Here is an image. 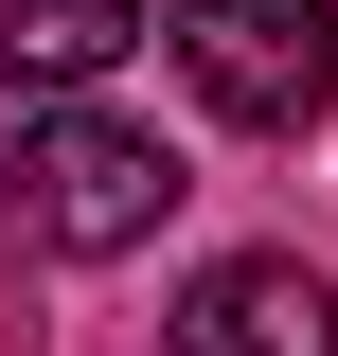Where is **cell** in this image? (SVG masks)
I'll return each instance as SVG.
<instances>
[{"label":"cell","instance_id":"obj_1","mask_svg":"<svg viewBox=\"0 0 338 356\" xmlns=\"http://www.w3.org/2000/svg\"><path fill=\"white\" fill-rule=\"evenodd\" d=\"M161 36H178V89L250 143H303L338 107V0H178Z\"/></svg>","mask_w":338,"mask_h":356},{"label":"cell","instance_id":"obj_2","mask_svg":"<svg viewBox=\"0 0 338 356\" xmlns=\"http://www.w3.org/2000/svg\"><path fill=\"white\" fill-rule=\"evenodd\" d=\"M161 214H178V161H161L143 125H107V107H54V125H18V232H36V250L107 267V250H143Z\"/></svg>","mask_w":338,"mask_h":356},{"label":"cell","instance_id":"obj_3","mask_svg":"<svg viewBox=\"0 0 338 356\" xmlns=\"http://www.w3.org/2000/svg\"><path fill=\"white\" fill-rule=\"evenodd\" d=\"M161 356H338V285L303 250H232V267H196V303L161 321Z\"/></svg>","mask_w":338,"mask_h":356},{"label":"cell","instance_id":"obj_4","mask_svg":"<svg viewBox=\"0 0 338 356\" xmlns=\"http://www.w3.org/2000/svg\"><path fill=\"white\" fill-rule=\"evenodd\" d=\"M161 36L143 0H0V89H36V107H89V89L125 72Z\"/></svg>","mask_w":338,"mask_h":356}]
</instances>
